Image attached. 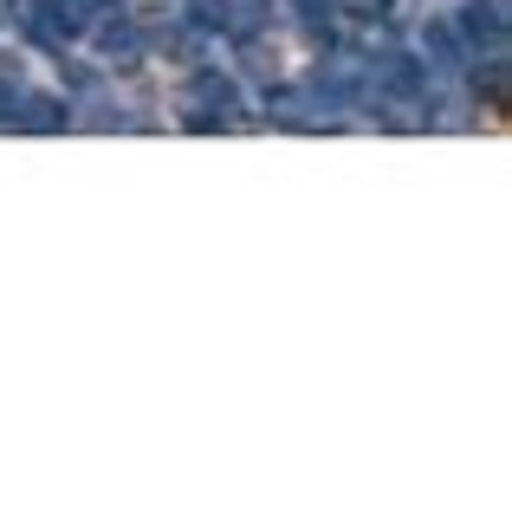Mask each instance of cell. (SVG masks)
<instances>
[{"instance_id":"30bf717a","label":"cell","mask_w":512,"mask_h":512,"mask_svg":"<svg viewBox=\"0 0 512 512\" xmlns=\"http://www.w3.org/2000/svg\"><path fill=\"white\" fill-rule=\"evenodd\" d=\"M33 13H39V0H7V20L13 26H33Z\"/></svg>"},{"instance_id":"9c48e42d","label":"cell","mask_w":512,"mask_h":512,"mask_svg":"<svg viewBox=\"0 0 512 512\" xmlns=\"http://www.w3.org/2000/svg\"><path fill=\"white\" fill-rule=\"evenodd\" d=\"M240 65H247V72H260V78H273V46H266V39H240Z\"/></svg>"},{"instance_id":"5b68a950","label":"cell","mask_w":512,"mask_h":512,"mask_svg":"<svg viewBox=\"0 0 512 512\" xmlns=\"http://www.w3.org/2000/svg\"><path fill=\"white\" fill-rule=\"evenodd\" d=\"M376 78H383V85L396 91V98H415V91L428 85V72H422L415 59H383V65H376Z\"/></svg>"},{"instance_id":"52a82bcc","label":"cell","mask_w":512,"mask_h":512,"mask_svg":"<svg viewBox=\"0 0 512 512\" xmlns=\"http://www.w3.org/2000/svg\"><path fill=\"white\" fill-rule=\"evenodd\" d=\"M428 52H435V72H454V65H461V33H454V26H428Z\"/></svg>"},{"instance_id":"277c9868","label":"cell","mask_w":512,"mask_h":512,"mask_svg":"<svg viewBox=\"0 0 512 512\" xmlns=\"http://www.w3.org/2000/svg\"><path fill=\"white\" fill-rule=\"evenodd\" d=\"M461 33L474 39V46L487 39V52H500L506 46V0H474V7L461 13Z\"/></svg>"},{"instance_id":"6da1fadb","label":"cell","mask_w":512,"mask_h":512,"mask_svg":"<svg viewBox=\"0 0 512 512\" xmlns=\"http://www.w3.org/2000/svg\"><path fill=\"white\" fill-rule=\"evenodd\" d=\"M26 33H33L39 46L65 52L72 39L91 33V7H85V0H39V13H33V26H26Z\"/></svg>"},{"instance_id":"3957f363","label":"cell","mask_w":512,"mask_h":512,"mask_svg":"<svg viewBox=\"0 0 512 512\" xmlns=\"http://www.w3.org/2000/svg\"><path fill=\"white\" fill-rule=\"evenodd\" d=\"M195 111H208V117H221V124H234L240 117V91H234V78H221V72H195Z\"/></svg>"},{"instance_id":"7a4b0ae2","label":"cell","mask_w":512,"mask_h":512,"mask_svg":"<svg viewBox=\"0 0 512 512\" xmlns=\"http://www.w3.org/2000/svg\"><path fill=\"white\" fill-rule=\"evenodd\" d=\"M98 46H104V59H111L117 72H137V65H143V26L137 20H104Z\"/></svg>"},{"instance_id":"8992f818","label":"cell","mask_w":512,"mask_h":512,"mask_svg":"<svg viewBox=\"0 0 512 512\" xmlns=\"http://www.w3.org/2000/svg\"><path fill=\"white\" fill-rule=\"evenodd\" d=\"M20 124L26 130H65V124H72V111H65V104L59 98H20Z\"/></svg>"},{"instance_id":"8fae6325","label":"cell","mask_w":512,"mask_h":512,"mask_svg":"<svg viewBox=\"0 0 512 512\" xmlns=\"http://www.w3.org/2000/svg\"><path fill=\"white\" fill-rule=\"evenodd\" d=\"M292 7H299L305 20H318V13H331V7H338V0H292Z\"/></svg>"},{"instance_id":"ba28073f","label":"cell","mask_w":512,"mask_h":512,"mask_svg":"<svg viewBox=\"0 0 512 512\" xmlns=\"http://www.w3.org/2000/svg\"><path fill=\"white\" fill-rule=\"evenodd\" d=\"M188 20L201 26V33H214V26H234V0H195V13Z\"/></svg>"}]
</instances>
